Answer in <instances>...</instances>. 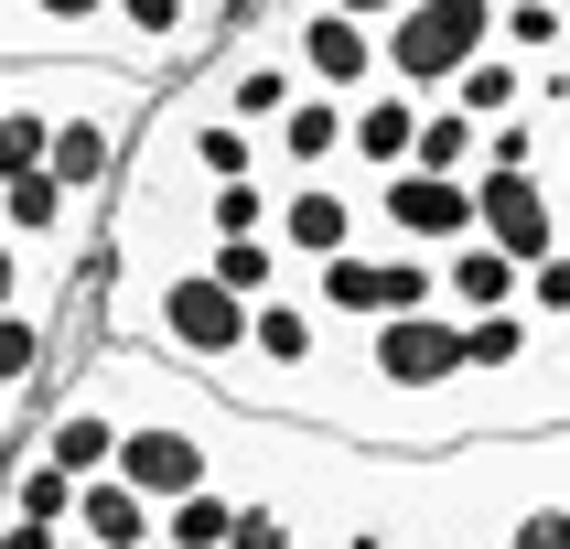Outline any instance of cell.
<instances>
[{"mask_svg": "<svg viewBox=\"0 0 570 549\" xmlns=\"http://www.w3.org/2000/svg\"><path fill=\"white\" fill-rule=\"evenodd\" d=\"M420 173H484V119L463 108V97H431L420 108Z\"/></svg>", "mask_w": 570, "mask_h": 549, "instance_id": "cell-11", "label": "cell"}, {"mask_svg": "<svg viewBox=\"0 0 570 549\" xmlns=\"http://www.w3.org/2000/svg\"><path fill=\"white\" fill-rule=\"evenodd\" d=\"M334 11H355V22H377V32H387L399 11H410V0H334Z\"/></svg>", "mask_w": 570, "mask_h": 549, "instance_id": "cell-20", "label": "cell"}, {"mask_svg": "<svg viewBox=\"0 0 570 549\" xmlns=\"http://www.w3.org/2000/svg\"><path fill=\"white\" fill-rule=\"evenodd\" d=\"M420 108H431V97L399 87V76H387V87H366V97H355V140H345V161H355V173H399V161L420 151Z\"/></svg>", "mask_w": 570, "mask_h": 549, "instance_id": "cell-6", "label": "cell"}, {"mask_svg": "<svg viewBox=\"0 0 570 549\" xmlns=\"http://www.w3.org/2000/svg\"><path fill=\"white\" fill-rule=\"evenodd\" d=\"M22 173H55V108L11 87V108H0V184H22Z\"/></svg>", "mask_w": 570, "mask_h": 549, "instance_id": "cell-16", "label": "cell"}, {"mask_svg": "<svg viewBox=\"0 0 570 549\" xmlns=\"http://www.w3.org/2000/svg\"><path fill=\"white\" fill-rule=\"evenodd\" d=\"M22 302H32V313H55V302L32 291V248L11 237V226H0V313H22Z\"/></svg>", "mask_w": 570, "mask_h": 549, "instance_id": "cell-18", "label": "cell"}, {"mask_svg": "<svg viewBox=\"0 0 570 549\" xmlns=\"http://www.w3.org/2000/svg\"><path fill=\"white\" fill-rule=\"evenodd\" d=\"M237 507H248L237 484H194V496H173V507H161V549H226V539H237Z\"/></svg>", "mask_w": 570, "mask_h": 549, "instance_id": "cell-12", "label": "cell"}, {"mask_svg": "<svg viewBox=\"0 0 570 549\" xmlns=\"http://www.w3.org/2000/svg\"><path fill=\"white\" fill-rule=\"evenodd\" d=\"M399 549H463V539H442V528H410V539H399Z\"/></svg>", "mask_w": 570, "mask_h": 549, "instance_id": "cell-22", "label": "cell"}, {"mask_svg": "<svg viewBox=\"0 0 570 549\" xmlns=\"http://www.w3.org/2000/svg\"><path fill=\"white\" fill-rule=\"evenodd\" d=\"M0 108H11V55H0Z\"/></svg>", "mask_w": 570, "mask_h": 549, "instance_id": "cell-23", "label": "cell"}, {"mask_svg": "<svg viewBox=\"0 0 570 549\" xmlns=\"http://www.w3.org/2000/svg\"><path fill=\"white\" fill-rule=\"evenodd\" d=\"M194 11H205V22L226 32V22H237V11H258V0H194Z\"/></svg>", "mask_w": 570, "mask_h": 549, "instance_id": "cell-21", "label": "cell"}, {"mask_svg": "<svg viewBox=\"0 0 570 549\" xmlns=\"http://www.w3.org/2000/svg\"><path fill=\"white\" fill-rule=\"evenodd\" d=\"M345 140H355V97H334V87H302L269 119V173H345Z\"/></svg>", "mask_w": 570, "mask_h": 549, "instance_id": "cell-5", "label": "cell"}, {"mask_svg": "<svg viewBox=\"0 0 570 549\" xmlns=\"http://www.w3.org/2000/svg\"><path fill=\"white\" fill-rule=\"evenodd\" d=\"M549 184H560V205H570V119L549 129Z\"/></svg>", "mask_w": 570, "mask_h": 549, "instance_id": "cell-19", "label": "cell"}, {"mask_svg": "<svg viewBox=\"0 0 570 549\" xmlns=\"http://www.w3.org/2000/svg\"><path fill=\"white\" fill-rule=\"evenodd\" d=\"M474 205H484V237H495L507 258H528V269H539L549 248H570V205H560V184H549V161H517V173L484 161Z\"/></svg>", "mask_w": 570, "mask_h": 549, "instance_id": "cell-3", "label": "cell"}, {"mask_svg": "<svg viewBox=\"0 0 570 549\" xmlns=\"http://www.w3.org/2000/svg\"><path fill=\"white\" fill-rule=\"evenodd\" d=\"M76 528H87L97 549H161V496H140V484L108 463V474H87V496H76Z\"/></svg>", "mask_w": 570, "mask_h": 549, "instance_id": "cell-7", "label": "cell"}, {"mask_svg": "<svg viewBox=\"0 0 570 549\" xmlns=\"http://www.w3.org/2000/svg\"><path fill=\"white\" fill-rule=\"evenodd\" d=\"M205 269H216L226 291H248V302H269V291H291V269H302V258H291L281 237H216V248H205Z\"/></svg>", "mask_w": 570, "mask_h": 549, "instance_id": "cell-14", "label": "cell"}, {"mask_svg": "<svg viewBox=\"0 0 570 549\" xmlns=\"http://www.w3.org/2000/svg\"><path fill=\"white\" fill-rule=\"evenodd\" d=\"M474 55H495V0H410L387 22V76L420 97H452V76Z\"/></svg>", "mask_w": 570, "mask_h": 549, "instance_id": "cell-1", "label": "cell"}, {"mask_svg": "<svg viewBox=\"0 0 570 549\" xmlns=\"http://www.w3.org/2000/svg\"><path fill=\"white\" fill-rule=\"evenodd\" d=\"M313 302H323L334 323H377V237H366V248L313 258Z\"/></svg>", "mask_w": 570, "mask_h": 549, "instance_id": "cell-13", "label": "cell"}, {"mask_svg": "<svg viewBox=\"0 0 570 549\" xmlns=\"http://www.w3.org/2000/svg\"><path fill=\"white\" fill-rule=\"evenodd\" d=\"M302 549H323V539H302Z\"/></svg>", "mask_w": 570, "mask_h": 549, "instance_id": "cell-25", "label": "cell"}, {"mask_svg": "<svg viewBox=\"0 0 570 549\" xmlns=\"http://www.w3.org/2000/svg\"><path fill=\"white\" fill-rule=\"evenodd\" d=\"M55 366H76L55 313H32V302L0 313V388H11V399H55Z\"/></svg>", "mask_w": 570, "mask_h": 549, "instance_id": "cell-8", "label": "cell"}, {"mask_svg": "<svg viewBox=\"0 0 570 549\" xmlns=\"http://www.w3.org/2000/svg\"><path fill=\"white\" fill-rule=\"evenodd\" d=\"M205 237H269L281 226V173H248V184H205L194 194Z\"/></svg>", "mask_w": 570, "mask_h": 549, "instance_id": "cell-10", "label": "cell"}, {"mask_svg": "<svg viewBox=\"0 0 570 549\" xmlns=\"http://www.w3.org/2000/svg\"><path fill=\"white\" fill-rule=\"evenodd\" d=\"M528 313H539L549 334H560V345H570V248H549L539 269H528Z\"/></svg>", "mask_w": 570, "mask_h": 549, "instance_id": "cell-17", "label": "cell"}, {"mask_svg": "<svg viewBox=\"0 0 570 549\" xmlns=\"http://www.w3.org/2000/svg\"><path fill=\"white\" fill-rule=\"evenodd\" d=\"M65 549H97V539H87V528H65Z\"/></svg>", "mask_w": 570, "mask_h": 549, "instance_id": "cell-24", "label": "cell"}, {"mask_svg": "<svg viewBox=\"0 0 570 549\" xmlns=\"http://www.w3.org/2000/svg\"><path fill=\"white\" fill-rule=\"evenodd\" d=\"M366 226L399 237V248H463V237H484L474 173H420V161H399V173L366 184Z\"/></svg>", "mask_w": 570, "mask_h": 549, "instance_id": "cell-2", "label": "cell"}, {"mask_svg": "<svg viewBox=\"0 0 570 549\" xmlns=\"http://www.w3.org/2000/svg\"><path fill=\"white\" fill-rule=\"evenodd\" d=\"M442 302H452V313H495V302H528V258H507L495 237H463V248H442Z\"/></svg>", "mask_w": 570, "mask_h": 549, "instance_id": "cell-9", "label": "cell"}, {"mask_svg": "<svg viewBox=\"0 0 570 549\" xmlns=\"http://www.w3.org/2000/svg\"><path fill=\"white\" fill-rule=\"evenodd\" d=\"M431 302H442V248H399L387 237L377 248V323L387 313H431Z\"/></svg>", "mask_w": 570, "mask_h": 549, "instance_id": "cell-15", "label": "cell"}, {"mask_svg": "<svg viewBox=\"0 0 570 549\" xmlns=\"http://www.w3.org/2000/svg\"><path fill=\"white\" fill-rule=\"evenodd\" d=\"M366 184H377V173H291L281 184V226H269V237H281L291 258H302V269H313V258H334V248H366Z\"/></svg>", "mask_w": 570, "mask_h": 549, "instance_id": "cell-4", "label": "cell"}]
</instances>
